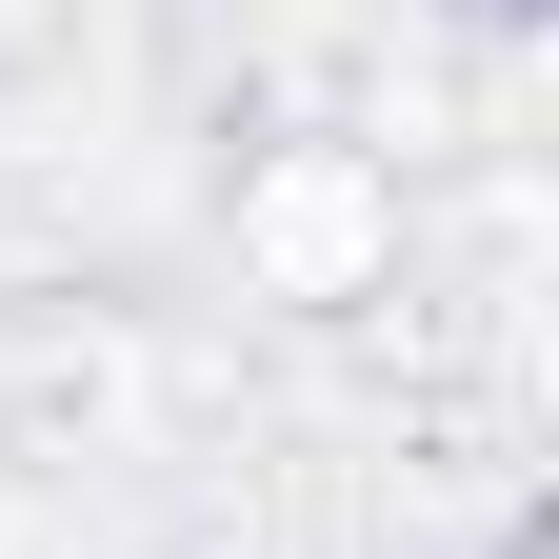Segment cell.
Wrapping results in <instances>:
<instances>
[{
	"mask_svg": "<svg viewBox=\"0 0 559 559\" xmlns=\"http://www.w3.org/2000/svg\"><path fill=\"white\" fill-rule=\"evenodd\" d=\"M221 260H240V300H280V320H380L419 280V180L380 160L360 120H260L221 160Z\"/></svg>",
	"mask_w": 559,
	"mask_h": 559,
	"instance_id": "cell-1",
	"label": "cell"
},
{
	"mask_svg": "<svg viewBox=\"0 0 559 559\" xmlns=\"http://www.w3.org/2000/svg\"><path fill=\"white\" fill-rule=\"evenodd\" d=\"M479 21H500V40H520V21H539V0H479Z\"/></svg>",
	"mask_w": 559,
	"mask_h": 559,
	"instance_id": "cell-2",
	"label": "cell"
}]
</instances>
